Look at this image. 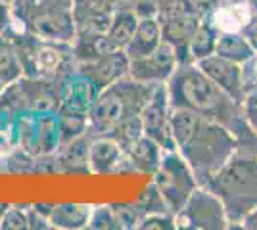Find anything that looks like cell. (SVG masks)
<instances>
[{"label": "cell", "instance_id": "603a6c76", "mask_svg": "<svg viewBox=\"0 0 257 230\" xmlns=\"http://www.w3.org/2000/svg\"><path fill=\"white\" fill-rule=\"evenodd\" d=\"M71 46H73L77 64L94 62L98 58L117 50L106 33H90V31H77L75 39L71 41Z\"/></svg>", "mask_w": 257, "mask_h": 230}, {"label": "cell", "instance_id": "277c9868", "mask_svg": "<svg viewBox=\"0 0 257 230\" xmlns=\"http://www.w3.org/2000/svg\"><path fill=\"white\" fill-rule=\"evenodd\" d=\"M154 88V85L140 83L128 75L102 88L88 110V134L106 136L121 121L133 115H140L142 108L150 100Z\"/></svg>", "mask_w": 257, "mask_h": 230}, {"label": "cell", "instance_id": "3957f363", "mask_svg": "<svg viewBox=\"0 0 257 230\" xmlns=\"http://www.w3.org/2000/svg\"><path fill=\"white\" fill-rule=\"evenodd\" d=\"M204 186L223 201L230 228H240L247 215L257 209V152L238 146L234 155Z\"/></svg>", "mask_w": 257, "mask_h": 230}, {"label": "cell", "instance_id": "30bf717a", "mask_svg": "<svg viewBox=\"0 0 257 230\" xmlns=\"http://www.w3.org/2000/svg\"><path fill=\"white\" fill-rule=\"evenodd\" d=\"M14 146L31 155H52L60 148V125L56 113H23L14 117Z\"/></svg>", "mask_w": 257, "mask_h": 230}, {"label": "cell", "instance_id": "8d00e7d4", "mask_svg": "<svg viewBox=\"0 0 257 230\" xmlns=\"http://www.w3.org/2000/svg\"><path fill=\"white\" fill-rule=\"evenodd\" d=\"M242 75H244V87L246 92L257 88V52L247 62L242 64Z\"/></svg>", "mask_w": 257, "mask_h": 230}, {"label": "cell", "instance_id": "7a4b0ae2", "mask_svg": "<svg viewBox=\"0 0 257 230\" xmlns=\"http://www.w3.org/2000/svg\"><path fill=\"white\" fill-rule=\"evenodd\" d=\"M175 148L204 186L238 150V138L226 127L188 110H173Z\"/></svg>", "mask_w": 257, "mask_h": 230}, {"label": "cell", "instance_id": "7dc6e473", "mask_svg": "<svg viewBox=\"0 0 257 230\" xmlns=\"http://www.w3.org/2000/svg\"><path fill=\"white\" fill-rule=\"evenodd\" d=\"M4 87H6V85H4L2 81H0V94H2V90H4Z\"/></svg>", "mask_w": 257, "mask_h": 230}, {"label": "cell", "instance_id": "ab89813d", "mask_svg": "<svg viewBox=\"0 0 257 230\" xmlns=\"http://www.w3.org/2000/svg\"><path fill=\"white\" fill-rule=\"evenodd\" d=\"M242 35L247 39V43L251 44V48L257 52V18H251V22L246 25V29L242 31Z\"/></svg>", "mask_w": 257, "mask_h": 230}, {"label": "cell", "instance_id": "83f0119b", "mask_svg": "<svg viewBox=\"0 0 257 230\" xmlns=\"http://www.w3.org/2000/svg\"><path fill=\"white\" fill-rule=\"evenodd\" d=\"M23 69L20 64V56L16 50V44L10 35L0 37V81L4 85H10L14 81L22 79Z\"/></svg>", "mask_w": 257, "mask_h": 230}, {"label": "cell", "instance_id": "8fae6325", "mask_svg": "<svg viewBox=\"0 0 257 230\" xmlns=\"http://www.w3.org/2000/svg\"><path fill=\"white\" fill-rule=\"evenodd\" d=\"M177 228L186 230H226L230 222L225 205L207 186H200L192 192L184 207L175 215Z\"/></svg>", "mask_w": 257, "mask_h": 230}, {"label": "cell", "instance_id": "d590c367", "mask_svg": "<svg viewBox=\"0 0 257 230\" xmlns=\"http://www.w3.org/2000/svg\"><path fill=\"white\" fill-rule=\"evenodd\" d=\"M242 111H244L247 127L257 134V88L246 92V96L242 100Z\"/></svg>", "mask_w": 257, "mask_h": 230}, {"label": "cell", "instance_id": "1f68e13d", "mask_svg": "<svg viewBox=\"0 0 257 230\" xmlns=\"http://www.w3.org/2000/svg\"><path fill=\"white\" fill-rule=\"evenodd\" d=\"M111 209L115 213V219H117L121 230L139 228L144 219V213L137 207V203H113Z\"/></svg>", "mask_w": 257, "mask_h": 230}, {"label": "cell", "instance_id": "e575fe53", "mask_svg": "<svg viewBox=\"0 0 257 230\" xmlns=\"http://www.w3.org/2000/svg\"><path fill=\"white\" fill-rule=\"evenodd\" d=\"M175 230L177 220L173 213H152L146 215L140 222L139 230Z\"/></svg>", "mask_w": 257, "mask_h": 230}, {"label": "cell", "instance_id": "4316f807", "mask_svg": "<svg viewBox=\"0 0 257 230\" xmlns=\"http://www.w3.org/2000/svg\"><path fill=\"white\" fill-rule=\"evenodd\" d=\"M217 39H219V31L209 23L207 18H204V20L200 22V25L196 27L192 39H190V46H188L192 64L200 62V60H204V58H207V56L215 54Z\"/></svg>", "mask_w": 257, "mask_h": 230}, {"label": "cell", "instance_id": "4fadbf2b", "mask_svg": "<svg viewBox=\"0 0 257 230\" xmlns=\"http://www.w3.org/2000/svg\"><path fill=\"white\" fill-rule=\"evenodd\" d=\"M177 67H179L177 52L167 43H161L150 54L137 58V60H131L128 77L137 79L140 83L158 87V85H167L169 83V79L177 71Z\"/></svg>", "mask_w": 257, "mask_h": 230}, {"label": "cell", "instance_id": "f35d334b", "mask_svg": "<svg viewBox=\"0 0 257 230\" xmlns=\"http://www.w3.org/2000/svg\"><path fill=\"white\" fill-rule=\"evenodd\" d=\"M14 27H16V22H14L12 4L8 0H0V37L8 35Z\"/></svg>", "mask_w": 257, "mask_h": 230}, {"label": "cell", "instance_id": "7402d4cb", "mask_svg": "<svg viewBox=\"0 0 257 230\" xmlns=\"http://www.w3.org/2000/svg\"><path fill=\"white\" fill-rule=\"evenodd\" d=\"M219 33H242L251 22V12L247 4H219L205 16Z\"/></svg>", "mask_w": 257, "mask_h": 230}, {"label": "cell", "instance_id": "c3c4849f", "mask_svg": "<svg viewBox=\"0 0 257 230\" xmlns=\"http://www.w3.org/2000/svg\"><path fill=\"white\" fill-rule=\"evenodd\" d=\"M8 2H10V4H12V2H14V0H8Z\"/></svg>", "mask_w": 257, "mask_h": 230}, {"label": "cell", "instance_id": "ba28073f", "mask_svg": "<svg viewBox=\"0 0 257 230\" xmlns=\"http://www.w3.org/2000/svg\"><path fill=\"white\" fill-rule=\"evenodd\" d=\"M205 16L190 0H158V20L161 25L163 43L173 46L179 64H192L190 39Z\"/></svg>", "mask_w": 257, "mask_h": 230}, {"label": "cell", "instance_id": "cb8c5ba5", "mask_svg": "<svg viewBox=\"0 0 257 230\" xmlns=\"http://www.w3.org/2000/svg\"><path fill=\"white\" fill-rule=\"evenodd\" d=\"M94 205L88 203H54L50 209V224L52 228L79 230L88 226V219Z\"/></svg>", "mask_w": 257, "mask_h": 230}, {"label": "cell", "instance_id": "74e56055", "mask_svg": "<svg viewBox=\"0 0 257 230\" xmlns=\"http://www.w3.org/2000/svg\"><path fill=\"white\" fill-rule=\"evenodd\" d=\"M27 220H29V230H48L52 228L50 219L43 215L35 205H27Z\"/></svg>", "mask_w": 257, "mask_h": 230}, {"label": "cell", "instance_id": "5b68a950", "mask_svg": "<svg viewBox=\"0 0 257 230\" xmlns=\"http://www.w3.org/2000/svg\"><path fill=\"white\" fill-rule=\"evenodd\" d=\"M20 56L23 77L48 79L60 83L64 77L77 69L75 54L71 43L41 39L37 35L14 27L10 33Z\"/></svg>", "mask_w": 257, "mask_h": 230}, {"label": "cell", "instance_id": "6da1fadb", "mask_svg": "<svg viewBox=\"0 0 257 230\" xmlns=\"http://www.w3.org/2000/svg\"><path fill=\"white\" fill-rule=\"evenodd\" d=\"M173 110H188L226 127L242 148L257 152V134L247 127L242 104L226 94L196 64H179L167 83Z\"/></svg>", "mask_w": 257, "mask_h": 230}, {"label": "cell", "instance_id": "e0dca14e", "mask_svg": "<svg viewBox=\"0 0 257 230\" xmlns=\"http://www.w3.org/2000/svg\"><path fill=\"white\" fill-rule=\"evenodd\" d=\"M60 92H62V108L65 111H77V113H86L96 98L98 88L86 79L83 73L73 71L60 81Z\"/></svg>", "mask_w": 257, "mask_h": 230}, {"label": "cell", "instance_id": "d6a6232c", "mask_svg": "<svg viewBox=\"0 0 257 230\" xmlns=\"http://www.w3.org/2000/svg\"><path fill=\"white\" fill-rule=\"evenodd\" d=\"M86 228L92 230H121L119 222L115 219V213L111 205H94L90 219H88V226Z\"/></svg>", "mask_w": 257, "mask_h": 230}, {"label": "cell", "instance_id": "f1b7e54d", "mask_svg": "<svg viewBox=\"0 0 257 230\" xmlns=\"http://www.w3.org/2000/svg\"><path fill=\"white\" fill-rule=\"evenodd\" d=\"M106 136L113 138L115 142L121 146L123 152L131 150L135 144L139 142L140 138L144 136V131H142V121H140V115H133L128 119L121 121L119 125H115L111 131L107 132Z\"/></svg>", "mask_w": 257, "mask_h": 230}, {"label": "cell", "instance_id": "ee69618b", "mask_svg": "<svg viewBox=\"0 0 257 230\" xmlns=\"http://www.w3.org/2000/svg\"><path fill=\"white\" fill-rule=\"evenodd\" d=\"M246 4L249 12H251V18H257V0H247Z\"/></svg>", "mask_w": 257, "mask_h": 230}, {"label": "cell", "instance_id": "ac0fdd59", "mask_svg": "<svg viewBox=\"0 0 257 230\" xmlns=\"http://www.w3.org/2000/svg\"><path fill=\"white\" fill-rule=\"evenodd\" d=\"M113 8L109 0H73V20L77 31H90V33H106Z\"/></svg>", "mask_w": 257, "mask_h": 230}, {"label": "cell", "instance_id": "9a60e30c", "mask_svg": "<svg viewBox=\"0 0 257 230\" xmlns=\"http://www.w3.org/2000/svg\"><path fill=\"white\" fill-rule=\"evenodd\" d=\"M196 66L200 67L215 85H219L226 94H230L232 98L242 104V100L246 96V87H244V75H242L240 64H234V62H228L221 56L211 54L200 62H196Z\"/></svg>", "mask_w": 257, "mask_h": 230}, {"label": "cell", "instance_id": "484cf974", "mask_svg": "<svg viewBox=\"0 0 257 230\" xmlns=\"http://www.w3.org/2000/svg\"><path fill=\"white\" fill-rule=\"evenodd\" d=\"M137 25H139V16L135 12L115 10L113 18H111V23H109V27L106 31L107 39L111 41V44L117 50H125L127 44L131 43L135 31H137Z\"/></svg>", "mask_w": 257, "mask_h": 230}, {"label": "cell", "instance_id": "44dd1931", "mask_svg": "<svg viewBox=\"0 0 257 230\" xmlns=\"http://www.w3.org/2000/svg\"><path fill=\"white\" fill-rule=\"evenodd\" d=\"M161 43H163V35H161L160 20L158 18H140L137 31L125 48V54L128 56V60H137V58L154 52Z\"/></svg>", "mask_w": 257, "mask_h": 230}, {"label": "cell", "instance_id": "8992f818", "mask_svg": "<svg viewBox=\"0 0 257 230\" xmlns=\"http://www.w3.org/2000/svg\"><path fill=\"white\" fill-rule=\"evenodd\" d=\"M16 27L41 39L71 43L77 27L73 20V0H14Z\"/></svg>", "mask_w": 257, "mask_h": 230}, {"label": "cell", "instance_id": "60d3db41", "mask_svg": "<svg viewBox=\"0 0 257 230\" xmlns=\"http://www.w3.org/2000/svg\"><path fill=\"white\" fill-rule=\"evenodd\" d=\"M194 6L198 8V10L202 12L204 16H207L209 12H213L219 4H221V0H190Z\"/></svg>", "mask_w": 257, "mask_h": 230}, {"label": "cell", "instance_id": "9c48e42d", "mask_svg": "<svg viewBox=\"0 0 257 230\" xmlns=\"http://www.w3.org/2000/svg\"><path fill=\"white\" fill-rule=\"evenodd\" d=\"M154 184L165 197L167 207L173 215H177L184 207L192 192L200 186L192 167L177 150L163 152L160 167L154 173Z\"/></svg>", "mask_w": 257, "mask_h": 230}, {"label": "cell", "instance_id": "7c38bea8", "mask_svg": "<svg viewBox=\"0 0 257 230\" xmlns=\"http://www.w3.org/2000/svg\"><path fill=\"white\" fill-rule=\"evenodd\" d=\"M142 131L144 136L152 138L165 150H177L175 148V136H173V106L167 92V85H160L154 88L150 100L140 111Z\"/></svg>", "mask_w": 257, "mask_h": 230}, {"label": "cell", "instance_id": "b9f144b4", "mask_svg": "<svg viewBox=\"0 0 257 230\" xmlns=\"http://www.w3.org/2000/svg\"><path fill=\"white\" fill-rule=\"evenodd\" d=\"M139 2L140 0H109V4H111L113 10H128V12L137 10Z\"/></svg>", "mask_w": 257, "mask_h": 230}, {"label": "cell", "instance_id": "5bb4252c", "mask_svg": "<svg viewBox=\"0 0 257 230\" xmlns=\"http://www.w3.org/2000/svg\"><path fill=\"white\" fill-rule=\"evenodd\" d=\"M128 66H131V60L125 54V50H113V52L102 56V58H98L94 62L77 64V71L83 73L100 92L102 88L109 87L115 81L127 77Z\"/></svg>", "mask_w": 257, "mask_h": 230}, {"label": "cell", "instance_id": "bcb514c9", "mask_svg": "<svg viewBox=\"0 0 257 230\" xmlns=\"http://www.w3.org/2000/svg\"><path fill=\"white\" fill-rule=\"evenodd\" d=\"M247 0H221V4H244Z\"/></svg>", "mask_w": 257, "mask_h": 230}, {"label": "cell", "instance_id": "4dcf8cb0", "mask_svg": "<svg viewBox=\"0 0 257 230\" xmlns=\"http://www.w3.org/2000/svg\"><path fill=\"white\" fill-rule=\"evenodd\" d=\"M137 207L146 215H152V213H171L169 207H167V201L165 197L161 196V192L158 190V186L152 182L150 186H146V190L142 192V196L135 201Z\"/></svg>", "mask_w": 257, "mask_h": 230}, {"label": "cell", "instance_id": "52a82bcc", "mask_svg": "<svg viewBox=\"0 0 257 230\" xmlns=\"http://www.w3.org/2000/svg\"><path fill=\"white\" fill-rule=\"evenodd\" d=\"M62 108L60 83L48 79L22 77L6 85L0 94V111L8 117H18L23 113H58Z\"/></svg>", "mask_w": 257, "mask_h": 230}, {"label": "cell", "instance_id": "2e32d148", "mask_svg": "<svg viewBox=\"0 0 257 230\" xmlns=\"http://www.w3.org/2000/svg\"><path fill=\"white\" fill-rule=\"evenodd\" d=\"M88 169H90V175L131 173L125 152L109 136H92L90 148H88Z\"/></svg>", "mask_w": 257, "mask_h": 230}, {"label": "cell", "instance_id": "836d02e7", "mask_svg": "<svg viewBox=\"0 0 257 230\" xmlns=\"http://www.w3.org/2000/svg\"><path fill=\"white\" fill-rule=\"evenodd\" d=\"M2 230H29L27 207L25 205H10L4 219L0 222Z\"/></svg>", "mask_w": 257, "mask_h": 230}, {"label": "cell", "instance_id": "f6af8a7d", "mask_svg": "<svg viewBox=\"0 0 257 230\" xmlns=\"http://www.w3.org/2000/svg\"><path fill=\"white\" fill-rule=\"evenodd\" d=\"M8 207H10V205H6V203H0V222H2V219H4V215H6Z\"/></svg>", "mask_w": 257, "mask_h": 230}, {"label": "cell", "instance_id": "d4e9b609", "mask_svg": "<svg viewBox=\"0 0 257 230\" xmlns=\"http://www.w3.org/2000/svg\"><path fill=\"white\" fill-rule=\"evenodd\" d=\"M215 54L242 66L255 54V50L251 48V44L247 43V39L242 33H219Z\"/></svg>", "mask_w": 257, "mask_h": 230}, {"label": "cell", "instance_id": "7bdbcfd3", "mask_svg": "<svg viewBox=\"0 0 257 230\" xmlns=\"http://www.w3.org/2000/svg\"><path fill=\"white\" fill-rule=\"evenodd\" d=\"M240 228H246V230H257V209L251 213V215H247L246 220L242 222V226Z\"/></svg>", "mask_w": 257, "mask_h": 230}, {"label": "cell", "instance_id": "d6986e66", "mask_svg": "<svg viewBox=\"0 0 257 230\" xmlns=\"http://www.w3.org/2000/svg\"><path fill=\"white\" fill-rule=\"evenodd\" d=\"M92 136L85 132L73 140L60 144L56 150V169L58 173H73V175H86L90 173L88 169V148H90Z\"/></svg>", "mask_w": 257, "mask_h": 230}, {"label": "cell", "instance_id": "f546056e", "mask_svg": "<svg viewBox=\"0 0 257 230\" xmlns=\"http://www.w3.org/2000/svg\"><path fill=\"white\" fill-rule=\"evenodd\" d=\"M56 115H58V125H60V144L73 140L77 136L88 132V115L86 113L60 110Z\"/></svg>", "mask_w": 257, "mask_h": 230}, {"label": "cell", "instance_id": "ffe728a7", "mask_svg": "<svg viewBox=\"0 0 257 230\" xmlns=\"http://www.w3.org/2000/svg\"><path fill=\"white\" fill-rule=\"evenodd\" d=\"M163 152H165V150H163L158 142H154L148 136H142L131 150L125 152L128 171H131V173L135 171V173L154 176V173L158 171V167H160V163H161Z\"/></svg>", "mask_w": 257, "mask_h": 230}]
</instances>
